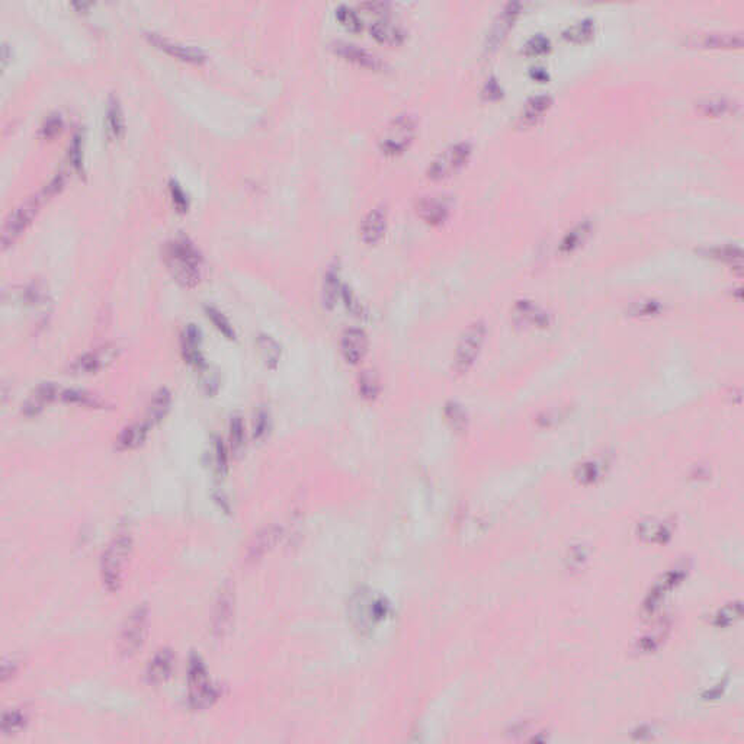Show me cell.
<instances>
[{"label":"cell","instance_id":"1","mask_svg":"<svg viewBox=\"0 0 744 744\" xmlns=\"http://www.w3.org/2000/svg\"><path fill=\"white\" fill-rule=\"evenodd\" d=\"M165 261L173 278L180 285L192 288L201 281L203 256L189 238L179 235V238L168 242L165 247Z\"/></svg>","mask_w":744,"mask_h":744},{"label":"cell","instance_id":"2","mask_svg":"<svg viewBox=\"0 0 744 744\" xmlns=\"http://www.w3.org/2000/svg\"><path fill=\"white\" fill-rule=\"evenodd\" d=\"M131 548V532L126 528H121L117 531V534L114 535L111 542L108 544L106 550L102 554L101 578L103 588L110 593L118 592L124 583Z\"/></svg>","mask_w":744,"mask_h":744},{"label":"cell","instance_id":"3","mask_svg":"<svg viewBox=\"0 0 744 744\" xmlns=\"http://www.w3.org/2000/svg\"><path fill=\"white\" fill-rule=\"evenodd\" d=\"M417 134V118L403 112L394 117L383 129L378 138V147L384 156L395 157L409 150Z\"/></svg>","mask_w":744,"mask_h":744},{"label":"cell","instance_id":"4","mask_svg":"<svg viewBox=\"0 0 744 744\" xmlns=\"http://www.w3.org/2000/svg\"><path fill=\"white\" fill-rule=\"evenodd\" d=\"M150 612L146 605H138L124 621L119 639L118 652L122 659H131L143 648L149 634Z\"/></svg>","mask_w":744,"mask_h":744},{"label":"cell","instance_id":"5","mask_svg":"<svg viewBox=\"0 0 744 744\" xmlns=\"http://www.w3.org/2000/svg\"><path fill=\"white\" fill-rule=\"evenodd\" d=\"M473 154V146L468 141L452 144L435 157L426 169V176L432 180H444L461 170Z\"/></svg>","mask_w":744,"mask_h":744},{"label":"cell","instance_id":"6","mask_svg":"<svg viewBox=\"0 0 744 744\" xmlns=\"http://www.w3.org/2000/svg\"><path fill=\"white\" fill-rule=\"evenodd\" d=\"M43 199H45L44 194L38 192L27 198L24 203H21L13 211L9 212L3 224V231H2L3 249L9 247L10 245H13L17 239H20V235L32 223L34 217L37 215Z\"/></svg>","mask_w":744,"mask_h":744},{"label":"cell","instance_id":"7","mask_svg":"<svg viewBox=\"0 0 744 744\" xmlns=\"http://www.w3.org/2000/svg\"><path fill=\"white\" fill-rule=\"evenodd\" d=\"M486 332V324L483 321H476L469 324L468 329L461 336V340L457 347L455 365H453L458 374H465L473 367L484 343Z\"/></svg>","mask_w":744,"mask_h":744},{"label":"cell","instance_id":"8","mask_svg":"<svg viewBox=\"0 0 744 744\" xmlns=\"http://www.w3.org/2000/svg\"><path fill=\"white\" fill-rule=\"evenodd\" d=\"M189 703L194 710H201L211 703L215 698L214 689L210 683L207 669L198 656H192L188 669Z\"/></svg>","mask_w":744,"mask_h":744},{"label":"cell","instance_id":"9","mask_svg":"<svg viewBox=\"0 0 744 744\" xmlns=\"http://www.w3.org/2000/svg\"><path fill=\"white\" fill-rule=\"evenodd\" d=\"M144 37H146L149 43H152L157 48L169 52L170 56H175L180 60L192 61V63H203L207 59V54L201 47L180 43L177 40L166 37V35L159 34L156 31H150V29L144 31Z\"/></svg>","mask_w":744,"mask_h":744},{"label":"cell","instance_id":"10","mask_svg":"<svg viewBox=\"0 0 744 744\" xmlns=\"http://www.w3.org/2000/svg\"><path fill=\"white\" fill-rule=\"evenodd\" d=\"M520 10H522V5L519 2H511L502 9V12L497 15L492 28H490L487 34L486 45H484L487 52L495 51L503 43V40L507 37V34H509V31L512 29Z\"/></svg>","mask_w":744,"mask_h":744},{"label":"cell","instance_id":"11","mask_svg":"<svg viewBox=\"0 0 744 744\" xmlns=\"http://www.w3.org/2000/svg\"><path fill=\"white\" fill-rule=\"evenodd\" d=\"M388 227V212L384 205L371 208L360 221V240L368 246H375L384 239Z\"/></svg>","mask_w":744,"mask_h":744},{"label":"cell","instance_id":"12","mask_svg":"<svg viewBox=\"0 0 744 744\" xmlns=\"http://www.w3.org/2000/svg\"><path fill=\"white\" fill-rule=\"evenodd\" d=\"M368 348H370V340H368L367 333L362 329L351 328L342 333L340 351H342L343 359L347 360L348 364L358 365L360 360H364V358L368 353Z\"/></svg>","mask_w":744,"mask_h":744},{"label":"cell","instance_id":"13","mask_svg":"<svg viewBox=\"0 0 744 744\" xmlns=\"http://www.w3.org/2000/svg\"><path fill=\"white\" fill-rule=\"evenodd\" d=\"M332 48L344 60L358 64L360 67H367L371 70H379L381 67H383V60H381L375 52L360 47L355 43L335 41L332 44Z\"/></svg>","mask_w":744,"mask_h":744},{"label":"cell","instance_id":"14","mask_svg":"<svg viewBox=\"0 0 744 744\" xmlns=\"http://www.w3.org/2000/svg\"><path fill=\"white\" fill-rule=\"evenodd\" d=\"M416 211L425 223L430 226H441L448 220L451 207L444 196L429 195L422 196L417 201Z\"/></svg>","mask_w":744,"mask_h":744},{"label":"cell","instance_id":"15","mask_svg":"<svg viewBox=\"0 0 744 744\" xmlns=\"http://www.w3.org/2000/svg\"><path fill=\"white\" fill-rule=\"evenodd\" d=\"M370 32L377 41L387 45H400L407 37L406 29L390 17V15L379 16L378 20L371 22Z\"/></svg>","mask_w":744,"mask_h":744},{"label":"cell","instance_id":"16","mask_svg":"<svg viewBox=\"0 0 744 744\" xmlns=\"http://www.w3.org/2000/svg\"><path fill=\"white\" fill-rule=\"evenodd\" d=\"M175 669V656L169 648H161L150 659L146 669V679L150 685L166 683Z\"/></svg>","mask_w":744,"mask_h":744},{"label":"cell","instance_id":"17","mask_svg":"<svg viewBox=\"0 0 744 744\" xmlns=\"http://www.w3.org/2000/svg\"><path fill=\"white\" fill-rule=\"evenodd\" d=\"M60 395V390L52 383H41L29 394L22 404V414L25 417L38 416L47 406H50Z\"/></svg>","mask_w":744,"mask_h":744},{"label":"cell","instance_id":"18","mask_svg":"<svg viewBox=\"0 0 744 744\" xmlns=\"http://www.w3.org/2000/svg\"><path fill=\"white\" fill-rule=\"evenodd\" d=\"M112 358H114V353L108 348L102 351L86 352L78 359H75L70 370L73 371V374H83V375L96 374L110 364Z\"/></svg>","mask_w":744,"mask_h":744},{"label":"cell","instance_id":"19","mask_svg":"<svg viewBox=\"0 0 744 744\" xmlns=\"http://www.w3.org/2000/svg\"><path fill=\"white\" fill-rule=\"evenodd\" d=\"M180 348H182L184 359L189 365L201 367L203 365V353H201V332L195 324H188L180 337Z\"/></svg>","mask_w":744,"mask_h":744},{"label":"cell","instance_id":"20","mask_svg":"<svg viewBox=\"0 0 744 744\" xmlns=\"http://www.w3.org/2000/svg\"><path fill=\"white\" fill-rule=\"evenodd\" d=\"M342 284H340V272L337 263H333L326 270L323 278V286H321V300L323 305L328 310H332L337 304V300L342 293Z\"/></svg>","mask_w":744,"mask_h":744},{"label":"cell","instance_id":"21","mask_svg":"<svg viewBox=\"0 0 744 744\" xmlns=\"http://www.w3.org/2000/svg\"><path fill=\"white\" fill-rule=\"evenodd\" d=\"M149 428H150V425L147 422L133 423L130 426H126L119 433V437H118V439L115 442L117 451L126 452V451H133V449H137L138 446H141L144 444V441H146V438H147Z\"/></svg>","mask_w":744,"mask_h":744},{"label":"cell","instance_id":"22","mask_svg":"<svg viewBox=\"0 0 744 744\" xmlns=\"http://www.w3.org/2000/svg\"><path fill=\"white\" fill-rule=\"evenodd\" d=\"M553 103V99L550 95H537L526 101L525 106L522 108V112L519 117V121L522 125H532L535 124L544 114H546Z\"/></svg>","mask_w":744,"mask_h":744},{"label":"cell","instance_id":"23","mask_svg":"<svg viewBox=\"0 0 744 744\" xmlns=\"http://www.w3.org/2000/svg\"><path fill=\"white\" fill-rule=\"evenodd\" d=\"M106 131L111 138H118L124 133V114L118 96L110 95L106 102Z\"/></svg>","mask_w":744,"mask_h":744},{"label":"cell","instance_id":"24","mask_svg":"<svg viewBox=\"0 0 744 744\" xmlns=\"http://www.w3.org/2000/svg\"><path fill=\"white\" fill-rule=\"evenodd\" d=\"M60 398L66 404L85 409H103L105 406V402L99 395L85 390H64L60 393Z\"/></svg>","mask_w":744,"mask_h":744},{"label":"cell","instance_id":"25","mask_svg":"<svg viewBox=\"0 0 744 744\" xmlns=\"http://www.w3.org/2000/svg\"><path fill=\"white\" fill-rule=\"evenodd\" d=\"M172 404V394L168 388H160L147 407V423L153 425L165 419Z\"/></svg>","mask_w":744,"mask_h":744},{"label":"cell","instance_id":"26","mask_svg":"<svg viewBox=\"0 0 744 744\" xmlns=\"http://www.w3.org/2000/svg\"><path fill=\"white\" fill-rule=\"evenodd\" d=\"M595 29H596L595 21L590 20V17H586V20H582L570 25L564 32H562V38L567 40L569 43L583 44L593 37Z\"/></svg>","mask_w":744,"mask_h":744},{"label":"cell","instance_id":"27","mask_svg":"<svg viewBox=\"0 0 744 744\" xmlns=\"http://www.w3.org/2000/svg\"><path fill=\"white\" fill-rule=\"evenodd\" d=\"M699 44L703 48H740L743 40L740 34H705Z\"/></svg>","mask_w":744,"mask_h":744},{"label":"cell","instance_id":"28","mask_svg":"<svg viewBox=\"0 0 744 744\" xmlns=\"http://www.w3.org/2000/svg\"><path fill=\"white\" fill-rule=\"evenodd\" d=\"M258 347L261 351V355L265 360V364L269 368H277L278 362L281 359V347L279 343L269 335H259L258 336Z\"/></svg>","mask_w":744,"mask_h":744},{"label":"cell","instance_id":"29","mask_svg":"<svg viewBox=\"0 0 744 744\" xmlns=\"http://www.w3.org/2000/svg\"><path fill=\"white\" fill-rule=\"evenodd\" d=\"M28 722V713L22 708H15V710L5 711L2 715V733L3 736H12L20 733Z\"/></svg>","mask_w":744,"mask_h":744},{"label":"cell","instance_id":"30","mask_svg":"<svg viewBox=\"0 0 744 744\" xmlns=\"http://www.w3.org/2000/svg\"><path fill=\"white\" fill-rule=\"evenodd\" d=\"M359 394L365 398V400H375L381 390V381L379 375L374 370H365L362 371L358 379Z\"/></svg>","mask_w":744,"mask_h":744},{"label":"cell","instance_id":"31","mask_svg":"<svg viewBox=\"0 0 744 744\" xmlns=\"http://www.w3.org/2000/svg\"><path fill=\"white\" fill-rule=\"evenodd\" d=\"M515 316L520 320V321H526V323H532V324H538V326H542L548 323V316L541 312L539 308L528 301H519L515 307Z\"/></svg>","mask_w":744,"mask_h":744},{"label":"cell","instance_id":"32","mask_svg":"<svg viewBox=\"0 0 744 744\" xmlns=\"http://www.w3.org/2000/svg\"><path fill=\"white\" fill-rule=\"evenodd\" d=\"M698 108H699V111L703 115L721 117V115H725V114L734 112L737 105L734 102H731V101H727V99H706V101L701 102L698 105Z\"/></svg>","mask_w":744,"mask_h":744},{"label":"cell","instance_id":"33","mask_svg":"<svg viewBox=\"0 0 744 744\" xmlns=\"http://www.w3.org/2000/svg\"><path fill=\"white\" fill-rule=\"evenodd\" d=\"M590 230H592V227H590V223H588V221L580 223L578 226H576L566 235L564 240H562L561 250L562 251H573L574 249H577L580 245H582L588 239Z\"/></svg>","mask_w":744,"mask_h":744},{"label":"cell","instance_id":"34","mask_svg":"<svg viewBox=\"0 0 744 744\" xmlns=\"http://www.w3.org/2000/svg\"><path fill=\"white\" fill-rule=\"evenodd\" d=\"M205 313H207V317L212 321V324L217 328V330H219L221 335H224L230 340L235 337V332L233 329L230 320L226 317V314L223 312L219 310V308L212 307V305H207L205 307Z\"/></svg>","mask_w":744,"mask_h":744},{"label":"cell","instance_id":"35","mask_svg":"<svg viewBox=\"0 0 744 744\" xmlns=\"http://www.w3.org/2000/svg\"><path fill=\"white\" fill-rule=\"evenodd\" d=\"M336 20L352 32H359L362 29V20L358 15V12L348 6V5H339L336 8Z\"/></svg>","mask_w":744,"mask_h":744},{"label":"cell","instance_id":"36","mask_svg":"<svg viewBox=\"0 0 744 744\" xmlns=\"http://www.w3.org/2000/svg\"><path fill=\"white\" fill-rule=\"evenodd\" d=\"M550 48H551V41L546 37V35L537 34L532 38H530L525 43L522 51L525 56H528V57H539V56H544V54H547Z\"/></svg>","mask_w":744,"mask_h":744},{"label":"cell","instance_id":"37","mask_svg":"<svg viewBox=\"0 0 744 744\" xmlns=\"http://www.w3.org/2000/svg\"><path fill=\"white\" fill-rule=\"evenodd\" d=\"M340 297L344 302V307L348 308V312L355 316V317H364L365 314V308L364 305H362L360 300L358 298L356 293L353 291V289L349 286V285H343L342 286V293H340Z\"/></svg>","mask_w":744,"mask_h":744},{"label":"cell","instance_id":"38","mask_svg":"<svg viewBox=\"0 0 744 744\" xmlns=\"http://www.w3.org/2000/svg\"><path fill=\"white\" fill-rule=\"evenodd\" d=\"M230 444L233 452H239L245 444V426L238 416H234L230 423Z\"/></svg>","mask_w":744,"mask_h":744},{"label":"cell","instance_id":"39","mask_svg":"<svg viewBox=\"0 0 744 744\" xmlns=\"http://www.w3.org/2000/svg\"><path fill=\"white\" fill-rule=\"evenodd\" d=\"M68 157L71 160V165H73V168L79 173H83V147H82V136L79 133H76L73 138H71Z\"/></svg>","mask_w":744,"mask_h":744},{"label":"cell","instance_id":"40","mask_svg":"<svg viewBox=\"0 0 744 744\" xmlns=\"http://www.w3.org/2000/svg\"><path fill=\"white\" fill-rule=\"evenodd\" d=\"M63 126V118L60 114H50L40 126V136L44 138H51L56 136Z\"/></svg>","mask_w":744,"mask_h":744},{"label":"cell","instance_id":"41","mask_svg":"<svg viewBox=\"0 0 744 744\" xmlns=\"http://www.w3.org/2000/svg\"><path fill=\"white\" fill-rule=\"evenodd\" d=\"M740 615H741V605L740 604L725 606L717 615L715 625L717 627H729L730 624H733L736 620L740 618Z\"/></svg>","mask_w":744,"mask_h":744},{"label":"cell","instance_id":"42","mask_svg":"<svg viewBox=\"0 0 744 744\" xmlns=\"http://www.w3.org/2000/svg\"><path fill=\"white\" fill-rule=\"evenodd\" d=\"M169 187H170V194H172V198H173V203L177 207V210L179 211H187L189 208V199H188V194L185 192L182 185H180L176 179H170Z\"/></svg>","mask_w":744,"mask_h":744},{"label":"cell","instance_id":"43","mask_svg":"<svg viewBox=\"0 0 744 744\" xmlns=\"http://www.w3.org/2000/svg\"><path fill=\"white\" fill-rule=\"evenodd\" d=\"M502 95H503V90H502V86L497 83V80L495 78L488 79L483 89V96L488 101H496L502 98Z\"/></svg>","mask_w":744,"mask_h":744},{"label":"cell","instance_id":"44","mask_svg":"<svg viewBox=\"0 0 744 744\" xmlns=\"http://www.w3.org/2000/svg\"><path fill=\"white\" fill-rule=\"evenodd\" d=\"M63 185H64V176H63V173H57V175L54 176V177L50 180V182L43 188L41 192L44 194L45 198H48V196H52L54 194H57V192L63 188Z\"/></svg>","mask_w":744,"mask_h":744},{"label":"cell","instance_id":"45","mask_svg":"<svg viewBox=\"0 0 744 744\" xmlns=\"http://www.w3.org/2000/svg\"><path fill=\"white\" fill-rule=\"evenodd\" d=\"M215 467L219 471H223L226 469L227 467V455H226V449L223 446V444L219 441L215 445Z\"/></svg>","mask_w":744,"mask_h":744},{"label":"cell","instance_id":"46","mask_svg":"<svg viewBox=\"0 0 744 744\" xmlns=\"http://www.w3.org/2000/svg\"><path fill=\"white\" fill-rule=\"evenodd\" d=\"M16 671H17V663L15 660H12V662H6L5 660L3 666H2V682L5 683L9 678L16 675Z\"/></svg>","mask_w":744,"mask_h":744},{"label":"cell","instance_id":"47","mask_svg":"<svg viewBox=\"0 0 744 744\" xmlns=\"http://www.w3.org/2000/svg\"><path fill=\"white\" fill-rule=\"evenodd\" d=\"M531 75H532L534 79H537V80H539V82H544V80H547V79H548V73H547V71L544 70V68H538V67H537V68H535V67L532 68Z\"/></svg>","mask_w":744,"mask_h":744},{"label":"cell","instance_id":"48","mask_svg":"<svg viewBox=\"0 0 744 744\" xmlns=\"http://www.w3.org/2000/svg\"><path fill=\"white\" fill-rule=\"evenodd\" d=\"M265 422H266V416H265V414H261V416H259V421H258V426L255 428V435H258V437H259V435H262V433L265 432V429H266Z\"/></svg>","mask_w":744,"mask_h":744},{"label":"cell","instance_id":"49","mask_svg":"<svg viewBox=\"0 0 744 744\" xmlns=\"http://www.w3.org/2000/svg\"><path fill=\"white\" fill-rule=\"evenodd\" d=\"M8 50H9L8 44L3 43V47H2V63H3V66H6L8 59H9V52H8Z\"/></svg>","mask_w":744,"mask_h":744},{"label":"cell","instance_id":"50","mask_svg":"<svg viewBox=\"0 0 744 744\" xmlns=\"http://www.w3.org/2000/svg\"><path fill=\"white\" fill-rule=\"evenodd\" d=\"M73 6L75 8H79V9H86L90 6L89 2H73Z\"/></svg>","mask_w":744,"mask_h":744}]
</instances>
